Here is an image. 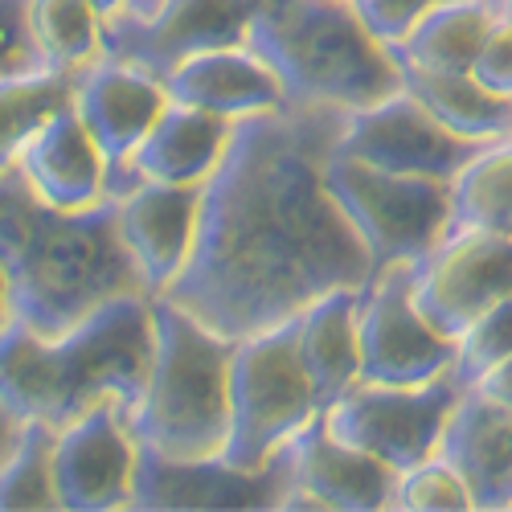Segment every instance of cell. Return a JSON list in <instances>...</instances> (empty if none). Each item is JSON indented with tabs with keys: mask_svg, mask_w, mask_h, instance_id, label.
<instances>
[{
	"mask_svg": "<svg viewBox=\"0 0 512 512\" xmlns=\"http://www.w3.org/2000/svg\"><path fill=\"white\" fill-rule=\"evenodd\" d=\"M340 107L287 103L234 119L201 189L185 271L160 295L230 340L263 332L332 287H365L369 250L324 185Z\"/></svg>",
	"mask_w": 512,
	"mask_h": 512,
	"instance_id": "obj_1",
	"label": "cell"
},
{
	"mask_svg": "<svg viewBox=\"0 0 512 512\" xmlns=\"http://www.w3.org/2000/svg\"><path fill=\"white\" fill-rule=\"evenodd\" d=\"M0 267L13 287L17 320L41 336L66 332L115 295L144 291L115 230V197L91 209H58L25 185L17 168L0 173Z\"/></svg>",
	"mask_w": 512,
	"mask_h": 512,
	"instance_id": "obj_2",
	"label": "cell"
},
{
	"mask_svg": "<svg viewBox=\"0 0 512 512\" xmlns=\"http://www.w3.org/2000/svg\"><path fill=\"white\" fill-rule=\"evenodd\" d=\"M152 345V295L144 291L115 295L58 336L13 320L0 332V398L54 431L99 402L132 410L148 381Z\"/></svg>",
	"mask_w": 512,
	"mask_h": 512,
	"instance_id": "obj_3",
	"label": "cell"
},
{
	"mask_svg": "<svg viewBox=\"0 0 512 512\" xmlns=\"http://www.w3.org/2000/svg\"><path fill=\"white\" fill-rule=\"evenodd\" d=\"M246 46L279 74L287 103L357 111L402 87L390 50L349 0H254Z\"/></svg>",
	"mask_w": 512,
	"mask_h": 512,
	"instance_id": "obj_4",
	"label": "cell"
},
{
	"mask_svg": "<svg viewBox=\"0 0 512 512\" xmlns=\"http://www.w3.org/2000/svg\"><path fill=\"white\" fill-rule=\"evenodd\" d=\"M152 365L127 426L140 447L164 459H209L230 435V357L234 340L193 312L152 295Z\"/></svg>",
	"mask_w": 512,
	"mask_h": 512,
	"instance_id": "obj_5",
	"label": "cell"
},
{
	"mask_svg": "<svg viewBox=\"0 0 512 512\" xmlns=\"http://www.w3.org/2000/svg\"><path fill=\"white\" fill-rule=\"evenodd\" d=\"M320 410L295 349V316L234 340L230 357V435L222 459L263 467Z\"/></svg>",
	"mask_w": 512,
	"mask_h": 512,
	"instance_id": "obj_6",
	"label": "cell"
},
{
	"mask_svg": "<svg viewBox=\"0 0 512 512\" xmlns=\"http://www.w3.org/2000/svg\"><path fill=\"white\" fill-rule=\"evenodd\" d=\"M324 185L340 213L369 250L373 271L394 263H418L447 234L451 185L431 177H402L361 164L353 156L328 152Z\"/></svg>",
	"mask_w": 512,
	"mask_h": 512,
	"instance_id": "obj_7",
	"label": "cell"
},
{
	"mask_svg": "<svg viewBox=\"0 0 512 512\" xmlns=\"http://www.w3.org/2000/svg\"><path fill=\"white\" fill-rule=\"evenodd\" d=\"M463 398V386L451 373H439L418 386H381V381H357L324 406V422L336 439L361 447L394 472L422 463L439 451L443 426Z\"/></svg>",
	"mask_w": 512,
	"mask_h": 512,
	"instance_id": "obj_8",
	"label": "cell"
},
{
	"mask_svg": "<svg viewBox=\"0 0 512 512\" xmlns=\"http://www.w3.org/2000/svg\"><path fill=\"white\" fill-rule=\"evenodd\" d=\"M361 381L418 386L451 369L455 340L435 332L414 308V263H394L369 275L357 300Z\"/></svg>",
	"mask_w": 512,
	"mask_h": 512,
	"instance_id": "obj_9",
	"label": "cell"
},
{
	"mask_svg": "<svg viewBox=\"0 0 512 512\" xmlns=\"http://www.w3.org/2000/svg\"><path fill=\"white\" fill-rule=\"evenodd\" d=\"M480 148L484 144L447 132V127L402 87L369 107L345 111V123H340L336 144H332V152L353 156L373 168H386V173L431 177V181H447V185L459 177V168Z\"/></svg>",
	"mask_w": 512,
	"mask_h": 512,
	"instance_id": "obj_10",
	"label": "cell"
},
{
	"mask_svg": "<svg viewBox=\"0 0 512 512\" xmlns=\"http://www.w3.org/2000/svg\"><path fill=\"white\" fill-rule=\"evenodd\" d=\"M512 295V238L492 230H447L414 263V308L455 340L492 304Z\"/></svg>",
	"mask_w": 512,
	"mask_h": 512,
	"instance_id": "obj_11",
	"label": "cell"
},
{
	"mask_svg": "<svg viewBox=\"0 0 512 512\" xmlns=\"http://www.w3.org/2000/svg\"><path fill=\"white\" fill-rule=\"evenodd\" d=\"M250 13L254 0H160L148 13L107 17L103 54L164 78L193 54L242 46Z\"/></svg>",
	"mask_w": 512,
	"mask_h": 512,
	"instance_id": "obj_12",
	"label": "cell"
},
{
	"mask_svg": "<svg viewBox=\"0 0 512 512\" xmlns=\"http://www.w3.org/2000/svg\"><path fill=\"white\" fill-rule=\"evenodd\" d=\"M291 492V443L263 467H234L222 455L164 459L152 447L136 455L127 508H283Z\"/></svg>",
	"mask_w": 512,
	"mask_h": 512,
	"instance_id": "obj_13",
	"label": "cell"
},
{
	"mask_svg": "<svg viewBox=\"0 0 512 512\" xmlns=\"http://www.w3.org/2000/svg\"><path fill=\"white\" fill-rule=\"evenodd\" d=\"M140 443L119 402H99L54 431V488L58 508L107 512L127 508L136 484Z\"/></svg>",
	"mask_w": 512,
	"mask_h": 512,
	"instance_id": "obj_14",
	"label": "cell"
},
{
	"mask_svg": "<svg viewBox=\"0 0 512 512\" xmlns=\"http://www.w3.org/2000/svg\"><path fill=\"white\" fill-rule=\"evenodd\" d=\"M398 472L361 447L336 439L324 410L291 439V492L283 508H320V512H373L390 508Z\"/></svg>",
	"mask_w": 512,
	"mask_h": 512,
	"instance_id": "obj_15",
	"label": "cell"
},
{
	"mask_svg": "<svg viewBox=\"0 0 512 512\" xmlns=\"http://www.w3.org/2000/svg\"><path fill=\"white\" fill-rule=\"evenodd\" d=\"M164 107H168L164 78H156L132 62H119V58L103 54L87 70L74 74V111L82 123H87L91 140L99 144V152L107 160L111 197L119 189L127 156L136 152V144L160 119Z\"/></svg>",
	"mask_w": 512,
	"mask_h": 512,
	"instance_id": "obj_16",
	"label": "cell"
},
{
	"mask_svg": "<svg viewBox=\"0 0 512 512\" xmlns=\"http://www.w3.org/2000/svg\"><path fill=\"white\" fill-rule=\"evenodd\" d=\"M201 189L205 185L136 181L115 193V230L148 295H160L185 271L201 222Z\"/></svg>",
	"mask_w": 512,
	"mask_h": 512,
	"instance_id": "obj_17",
	"label": "cell"
},
{
	"mask_svg": "<svg viewBox=\"0 0 512 512\" xmlns=\"http://www.w3.org/2000/svg\"><path fill=\"white\" fill-rule=\"evenodd\" d=\"M21 181L58 209H91L111 197L107 185V160L91 140L87 123L78 119L74 103L54 111L17 152Z\"/></svg>",
	"mask_w": 512,
	"mask_h": 512,
	"instance_id": "obj_18",
	"label": "cell"
},
{
	"mask_svg": "<svg viewBox=\"0 0 512 512\" xmlns=\"http://www.w3.org/2000/svg\"><path fill=\"white\" fill-rule=\"evenodd\" d=\"M234 132V119L209 115L189 103H173L160 111V119L144 132L136 152L127 156L119 189H132L136 181H164V185H205L209 173L226 156Z\"/></svg>",
	"mask_w": 512,
	"mask_h": 512,
	"instance_id": "obj_19",
	"label": "cell"
},
{
	"mask_svg": "<svg viewBox=\"0 0 512 512\" xmlns=\"http://www.w3.org/2000/svg\"><path fill=\"white\" fill-rule=\"evenodd\" d=\"M164 91L173 103H189L222 119H246V115L287 107V91L279 74L246 41L185 58L181 66L164 74Z\"/></svg>",
	"mask_w": 512,
	"mask_h": 512,
	"instance_id": "obj_20",
	"label": "cell"
},
{
	"mask_svg": "<svg viewBox=\"0 0 512 512\" xmlns=\"http://www.w3.org/2000/svg\"><path fill=\"white\" fill-rule=\"evenodd\" d=\"M439 455L463 476L472 492V508H512V410L488 402L476 390H463L455 402Z\"/></svg>",
	"mask_w": 512,
	"mask_h": 512,
	"instance_id": "obj_21",
	"label": "cell"
},
{
	"mask_svg": "<svg viewBox=\"0 0 512 512\" xmlns=\"http://www.w3.org/2000/svg\"><path fill=\"white\" fill-rule=\"evenodd\" d=\"M357 300L361 287H332L295 312V349H300L320 410L361 381Z\"/></svg>",
	"mask_w": 512,
	"mask_h": 512,
	"instance_id": "obj_22",
	"label": "cell"
},
{
	"mask_svg": "<svg viewBox=\"0 0 512 512\" xmlns=\"http://www.w3.org/2000/svg\"><path fill=\"white\" fill-rule=\"evenodd\" d=\"M394 66L402 78V91H410L447 132L476 144L512 136V99L480 87L472 70H418L406 62Z\"/></svg>",
	"mask_w": 512,
	"mask_h": 512,
	"instance_id": "obj_23",
	"label": "cell"
},
{
	"mask_svg": "<svg viewBox=\"0 0 512 512\" xmlns=\"http://www.w3.org/2000/svg\"><path fill=\"white\" fill-rule=\"evenodd\" d=\"M496 17V0H439L410 25L406 37H398L386 50L394 62L418 70H472V58L480 54Z\"/></svg>",
	"mask_w": 512,
	"mask_h": 512,
	"instance_id": "obj_24",
	"label": "cell"
},
{
	"mask_svg": "<svg viewBox=\"0 0 512 512\" xmlns=\"http://www.w3.org/2000/svg\"><path fill=\"white\" fill-rule=\"evenodd\" d=\"M447 230H492L512 238V136L484 144L451 181Z\"/></svg>",
	"mask_w": 512,
	"mask_h": 512,
	"instance_id": "obj_25",
	"label": "cell"
},
{
	"mask_svg": "<svg viewBox=\"0 0 512 512\" xmlns=\"http://www.w3.org/2000/svg\"><path fill=\"white\" fill-rule=\"evenodd\" d=\"M25 17L50 70L78 74L103 58V13L91 0H25Z\"/></svg>",
	"mask_w": 512,
	"mask_h": 512,
	"instance_id": "obj_26",
	"label": "cell"
},
{
	"mask_svg": "<svg viewBox=\"0 0 512 512\" xmlns=\"http://www.w3.org/2000/svg\"><path fill=\"white\" fill-rule=\"evenodd\" d=\"M70 103H74V74L66 70L37 66L25 74L0 78V173L17 164V152L37 127Z\"/></svg>",
	"mask_w": 512,
	"mask_h": 512,
	"instance_id": "obj_27",
	"label": "cell"
},
{
	"mask_svg": "<svg viewBox=\"0 0 512 512\" xmlns=\"http://www.w3.org/2000/svg\"><path fill=\"white\" fill-rule=\"evenodd\" d=\"M0 508L29 512V508H58L54 488V426L25 418V431L13 455L0 463Z\"/></svg>",
	"mask_w": 512,
	"mask_h": 512,
	"instance_id": "obj_28",
	"label": "cell"
},
{
	"mask_svg": "<svg viewBox=\"0 0 512 512\" xmlns=\"http://www.w3.org/2000/svg\"><path fill=\"white\" fill-rule=\"evenodd\" d=\"M512 353V295H504L500 304H492L480 320H472L455 336V357H451V377L463 390H472L476 381L500 365Z\"/></svg>",
	"mask_w": 512,
	"mask_h": 512,
	"instance_id": "obj_29",
	"label": "cell"
},
{
	"mask_svg": "<svg viewBox=\"0 0 512 512\" xmlns=\"http://www.w3.org/2000/svg\"><path fill=\"white\" fill-rule=\"evenodd\" d=\"M390 508H406V512H467L472 508V492H467L463 476L435 451L422 463L406 467L394 480V496Z\"/></svg>",
	"mask_w": 512,
	"mask_h": 512,
	"instance_id": "obj_30",
	"label": "cell"
},
{
	"mask_svg": "<svg viewBox=\"0 0 512 512\" xmlns=\"http://www.w3.org/2000/svg\"><path fill=\"white\" fill-rule=\"evenodd\" d=\"M435 5L439 0H349L357 21L381 41V46H394L398 37H406L410 25Z\"/></svg>",
	"mask_w": 512,
	"mask_h": 512,
	"instance_id": "obj_31",
	"label": "cell"
},
{
	"mask_svg": "<svg viewBox=\"0 0 512 512\" xmlns=\"http://www.w3.org/2000/svg\"><path fill=\"white\" fill-rule=\"evenodd\" d=\"M46 66L33 46L29 17H25V0H0V78L25 74Z\"/></svg>",
	"mask_w": 512,
	"mask_h": 512,
	"instance_id": "obj_32",
	"label": "cell"
},
{
	"mask_svg": "<svg viewBox=\"0 0 512 512\" xmlns=\"http://www.w3.org/2000/svg\"><path fill=\"white\" fill-rule=\"evenodd\" d=\"M472 78L480 82V87L512 99V21L504 13L496 17V25L488 29L480 54L472 58Z\"/></svg>",
	"mask_w": 512,
	"mask_h": 512,
	"instance_id": "obj_33",
	"label": "cell"
},
{
	"mask_svg": "<svg viewBox=\"0 0 512 512\" xmlns=\"http://www.w3.org/2000/svg\"><path fill=\"white\" fill-rule=\"evenodd\" d=\"M472 390H476V394H484L488 402H500V406H508V410H512V353H508L500 365H492Z\"/></svg>",
	"mask_w": 512,
	"mask_h": 512,
	"instance_id": "obj_34",
	"label": "cell"
},
{
	"mask_svg": "<svg viewBox=\"0 0 512 512\" xmlns=\"http://www.w3.org/2000/svg\"><path fill=\"white\" fill-rule=\"evenodd\" d=\"M21 431H25V414H17L5 398H0V463H5V459L13 455V447H17Z\"/></svg>",
	"mask_w": 512,
	"mask_h": 512,
	"instance_id": "obj_35",
	"label": "cell"
},
{
	"mask_svg": "<svg viewBox=\"0 0 512 512\" xmlns=\"http://www.w3.org/2000/svg\"><path fill=\"white\" fill-rule=\"evenodd\" d=\"M17 320V304H13V287H9V275L0 267V332Z\"/></svg>",
	"mask_w": 512,
	"mask_h": 512,
	"instance_id": "obj_36",
	"label": "cell"
},
{
	"mask_svg": "<svg viewBox=\"0 0 512 512\" xmlns=\"http://www.w3.org/2000/svg\"><path fill=\"white\" fill-rule=\"evenodd\" d=\"M91 5H95V9L103 13V21H107V17H115V13L127 9V0H91Z\"/></svg>",
	"mask_w": 512,
	"mask_h": 512,
	"instance_id": "obj_37",
	"label": "cell"
},
{
	"mask_svg": "<svg viewBox=\"0 0 512 512\" xmlns=\"http://www.w3.org/2000/svg\"><path fill=\"white\" fill-rule=\"evenodd\" d=\"M160 0H127V9L123 13H148V9H156Z\"/></svg>",
	"mask_w": 512,
	"mask_h": 512,
	"instance_id": "obj_38",
	"label": "cell"
},
{
	"mask_svg": "<svg viewBox=\"0 0 512 512\" xmlns=\"http://www.w3.org/2000/svg\"><path fill=\"white\" fill-rule=\"evenodd\" d=\"M500 13H504V17L512 21V0H504V5H500Z\"/></svg>",
	"mask_w": 512,
	"mask_h": 512,
	"instance_id": "obj_39",
	"label": "cell"
},
{
	"mask_svg": "<svg viewBox=\"0 0 512 512\" xmlns=\"http://www.w3.org/2000/svg\"><path fill=\"white\" fill-rule=\"evenodd\" d=\"M496 5H504V0H496Z\"/></svg>",
	"mask_w": 512,
	"mask_h": 512,
	"instance_id": "obj_40",
	"label": "cell"
}]
</instances>
